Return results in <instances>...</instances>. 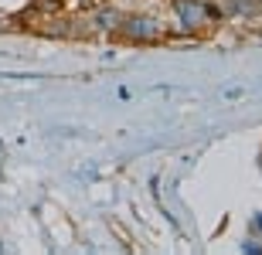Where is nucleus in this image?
<instances>
[{"label": "nucleus", "instance_id": "nucleus-1", "mask_svg": "<svg viewBox=\"0 0 262 255\" xmlns=\"http://www.w3.org/2000/svg\"><path fill=\"white\" fill-rule=\"evenodd\" d=\"M119 34L126 41H136V44H154V41L164 38V28H160V20L150 17V14H129V17H123V24H119Z\"/></svg>", "mask_w": 262, "mask_h": 255}, {"label": "nucleus", "instance_id": "nucleus-2", "mask_svg": "<svg viewBox=\"0 0 262 255\" xmlns=\"http://www.w3.org/2000/svg\"><path fill=\"white\" fill-rule=\"evenodd\" d=\"M174 14H177V20H181V28H184L187 34H198L208 20L222 17L214 7H208L201 0H174Z\"/></svg>", "mask_w": 262, "mask_h": 255}, {"label": "nucleus", "instance_id": "nucleus-3", "mask_svg": "<svg viewBox=\"0 0 262 255\" xmlns=\"http://www.w3.org/2000/svg\"><path fill=\"white\" fill-rule=\"evenodd\" d=\"M89 20H92V31H109V34H116L119 24H123V14L113 10V7H99Z\"/></svg>", "mask_w": 262, "mask_h": 255}, {"label": "nucleus", "instance_id": "nucleus-4", "mask_svg": "<svg viewBox=\"0 0 262 255\" xmlns=\"http://www.w3.org/2000/svg\"><path fill=\"white\" fill-rule=\"evenodd\" d=\"M61 4H65V0H61Z\"/></svg>", "mask_w": 262, "mask_h": 255}]
</instances>
